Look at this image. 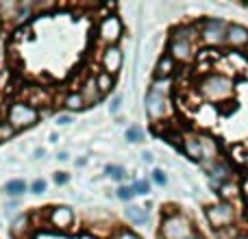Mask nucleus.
Instances as JSON below:
<instances>
[{
  "mask_svg": "<svg viewBox=\"0 0 248 239\" xmlns=\"http://www.w3.org/2000/svg\"><path fill=\"white\" fill-rule=\"evenodd\" d=\"M201 94L211 103H222V100L231 98L233 81L224 74H209L201 81Z\"/></svg>",
  "mask_w": 248,
  "mask_h": 239,
  "instance_id": "1",
  "label": "nucleus"
},
{
  "mask_svg": "<svg viewBox=\"0 0 248 239\" xmlns=\"http://www.w3.org/2000/svg\"><path fill=\"white\" fill-rule=\"evenodd\" d=\"M39 122V111L29 103H11L7 109V124L16 128V133L26 131Z\"/></svg>",
  "mask_w": 248,
  "mask_h": 239,
  "instance_id": "2",
  "label": "nucleus"
},
{
  "mask_svg": "<svg viewBox=\"0 0 248 239\" xmlns=\"http://www.w3.org/2000/svg\"><path fill=\"white\" fill-rule=\"evenodd\" d=\"M161 239H187L189 235H194V228L189 218H185L183 213H168L161 220V228H159Z\"/></svg>",
  "mask_w": 248,
  "mask_h": 239,
  "instance_id": "3",
  "label": "nucleus"
},
{
  "mask_svg": "<svg viewBox=\"0 0 248 239\" xmlns=\"http://www.w3.org/2000/svg\"><path fill=\"white\" fill-rule=\"evenodd\" d=\"M96 33H98V39L100 42H105L107 46H118V42H120L122 33H124V26H122V20L118 15H105L103 20L98 22V29H96Z\"/></svg>",
  "mask_w": 248,
  "mask_h": 239,
  "instance_id": "4",
  "label": "nucleus"
},
{
  "mask_svg": "<svg viewBox=\"0 0 248 239\" xmlns=\"http://www.w3.org/2000/svg\"><path fill=\"white\" fill-rule=\"evenodd\" d=\"M207 220H209V224L218 231V228H227L229 224H233V220H235V209H233L231 202H216V205H211L209 209H207Z\"/></svg>",
  "mask_w": 248,
  "mask_h": 239,
  "instance_id": "5",
  "label": "nucleus"
},
{
  "mask_svg": "<svg viewBox=\"0 0 248 239\" xmlns=\"http://www.w3.org/2000/svg\"><path fill=\"white\" fill-rule=\"evenodd\" d=\"M227 29L229 26L224 24L222 20L209 17V20H205L201 24V39L207 46H220V44H224V39H227Z\"/></svg>",
  "mask_w": 248,
  "mask_h": 239,
  "instance_id": "6",
  "label": "nucleus"
},
{
  "mask_svg": "<svg viewBox=\"0 0 248 239\" xmlns=\"http://www.w3.org/2000/svg\"><path fill=\"white\" fill-rule=\"evenodd\" d=\"M144 105H146V113H148V118L155 120V122L161 120V118H166L168 111H170V100H168L166 96L157 94V91H148Z\"/></svg>",
  "mask_w": 248,
  "mask_h": 239,
  "instance_id": "7",
  "label": "nucleus"
},
{
  "mask_svg": "<svg viewBox=\"0 0 248 239\" xmlns=\"http://www.w3.org/2000/svg\"><path fill=\"white\" fill-rule=\"evenodd\" d=\"M74 222V213L70 207H55L52 211H48V224L55 228L57 233H63L72 226Z\"/></svg>",
  "mask_w": 248,
  "mask_h": 239,
  "instance_id": "8",
  "label": "nucleus"
},
{
  "mask_svg": "<svg viewBox=\"0 0 248 239\" xmlns=\"http://www.w3.org/2000/svg\"><path fill=\"white\" fill-rule=\"evenodd\" d=\"M122 50L118 46H107L103 50V55H100V63H103V70L107 74H111V76H116L118 72L122 70Z\"/></svg>",
  "mask_w": 248,
  "mask_h": 239,
  "instance_id": "9",
  "label": "nucleus"
},
{
  "mask_svg": "<svg viewBox=\"0 0 248 239\" xmlns=\"http://www.w3.org/2000/svg\"><path fill=\"white\" fill-rule=\"evenodd\" d=\"M168 55L176 61V63H187L194 57V46L192 42H183V39H170V46H168Z\"/></svg>",
  "mask_w": 248,
  "mask_h": 239,
  "instance_id": "10",
  "label": "nucleus"
},
{
  "mask_svg": "<svg viewBox=\"0 0 248 239\" xmlns=\"http://www.w3.org/2000/svg\"><path fill=\"white\" fill-rule=\"evenodd\" d=\"M224 42L231 48H244L248 46V29L242 24H229L227 29V39Z\"/></svg>",
  "mask_w": 248,
  "mask_h": 239,
  "instance_id": "11",
  "label": "nucleus"
},
{
  "mask_svg": "<svg viewBox=\"0 0 248 239\" xmlns=\"http://www.w3.org/2000/svg\"><path fill=\"white\" fill-rule=\"evenodd\" d=\"M81 96H83V98H85L87 107H92V105H96L100 98H103V94H100V91H98V87H96L94 76L85 78V83H83V85H81Z\"/></svg>",
  "mask_w": 248,
  "mask_h": 239,
  "instance_id": "12",
  "label": "nucleus"
},
{
  "mask_svg": "<svg viewBox=\"0 0 248 239\" xmlns=\"http://www.w3.org/2000/svg\"><path fill=\"white\" fill-rule=\"evenodd\" d=\"M176 70V61L172 59L170 55H163L161 59L157 61V68H155V78H172Z\"/></svg>",
  "mask_w": 248,
  "mask_h": 239,
  "instance_id": "13",
  "label": "nucleus"
},
{
  "mask_svg": "<svg viewBox=\"0 0 248 239\" xmlns=\"http://www.w3.org/2000/svg\"><path fill=\"white\" fill-rule=\"evenodd\" d=\"M183 152L187 154L192 161H201V163H202L201 137H185V139H183Z\"/></svg>",
  "mask_w": 248,
  "mask_h": 239,
  "instance_id": "14",
  "label": "nucleus"
},
{
  "mask_svg": "<svg viewBox=\"0 0 248 239\" xmlns=\"http://www.w3.org/2000/svg\"><path fill=\"white\" fill-rule=\"evenodd\" d=\"M94 81H96V87H98L100 94H109V91L116 87V76H111V74H107L105 70H100V72L94 74Z\"/></svg>",
  "mask_w": 248,
  "mask_h": 239,
  "instance_id": "15",
  "label": "nucleus"
},
{
  "mask_svg": "<svg viewBox=\"0 0 248 239\" xmlns=\"http://www.w3.org/2000/svg\"><path fill=\"white\" fill-rule=\"evenodd\" d=\"M207 170H209V174H211V180H216V185H220L222 180H229V179H231V167H229L227 163L216 161L214 165H209Z\"/></svg>",
  "mask_w": 248,
  "mask_h": 239,
  "instance_id": "16",
  "label": "nucleus"
},
{
  "mask_svg": "<svg viewBox=\"0 0 248 239\" xmlns=\"http://www.w3.org/2000/svg\"><path fill=\"white\" fill-rule=\"evenodd\" d=\"M63 105H65V109H70V111H81V109L87 107V103L81 96V91H70V94L63 98Z\"/></svg>",
  "mask_w": 248,
  "mask_h": 239,
  "instance_id": "17",
  "label": "nucleus"
},
{
  "mask_svg": "<svg viewBox=\"0 0 248 239\" xmlns=\"http://www.w3.org/2000/svg\"><path fill=\"white\" fill-rule=\"evenodd\" d=\"M196 35H198L196 26H189V24H181L172 30V39H183V42H192Z\"/></svg>",
  "mask_w": 248,
  "mask_h": 239,
  "instance_id": "18",
  "label": "nucleus"
},
{
  "mask_svg": "<svg viewBox=\"0 0 248 239\" xmlns=\"http://www.w3.org/2000/svg\"><path fill=\"white\" fill-rule=\"evenodd\" d=\"M126 218L131 220L133 224H144L148 220V211L144 207H128L126 209Z\"/></svg>",
  "mask_w": 248,
  "mask_h": 239,
  "instance_id": "19",
  "label": "nucleus"
},
{
  "mask_svg": "<svg viewBox=\"0 0 248 239\" xmlns=\"http://www.w3.org/2000/svg\"><path fill=\"white\" fill-rule=\"evenodd\" d=\"M150 91H157V94L168 98L172 91V78H155L153 85H150Z\"/></svg>",
  "mask_w": 248,
  "mask_h": 239,
  "instance_id": "20",
  "label": "nucleus"
},
{
  "mask_svg": "<svg viewBox=\"0 0 248 239\" xmlns=\"http://www.w3.org/2000/svg\"><path fill=\"white\" fill-rule=\"evenodd\" d=\"M4 192H7L9 196H22V194L26 192V183L22 179H13L4 185Z\"/></svg>",
  "mask_w": 248,
  "mask_h": 239,
  "instance_id": "21",
  "label": "nucleus"
},
{
  "mask_svg": "<svg viewBox=\"0 0 248 239\" xmlns=\"http://www.w3.org/2000/svg\"><path fill=\"white\" fill-rule=\"evenodd\" d=\"M105 172H107V174L111 176L113 180H122L124 176H126V172H124V167H120V165H107V167H105Z\"/></svg>",
  "mask_w": 248,
  "mask_h": 239,
  "instance_id": "22",
  "label": "nucleus"
},
{
  "mask_svg": "<svg viewBox=\"0 0 248 239\" xmlns=\"http://www.w3.org/2000/svg\"><path fill=\"white\" fill-rule=\"evenodd\" d=\"M26 224H29V215H20V218L13 222V235H22L26 231Z\"/></svg>",
  "mask_w": 248,
  "mask_h": 239,
  "instance_id": "23",
  "label": "nucleus"
},
{
  "mask_svg": "<svg viewBox=\"0 0 248 239\" xmlns=\"http://www.w3.org/2000/svg\"><path fill=\"white\" fill-rule=\"evenodd\" d=\"M13 135H16V128H13L11 124H7V122H2V124H0V141H7V139H11Z\"/></svg>",
  "mask_w": 248,
  "mask_h": 239,
  "instance_id": "24",
  "label": "nucleus"
},
{
  "mask_svg": "<svg viewBox=\"0 0 248 239\" xmlns=\"http://www.w3.org/2000/svg\"><path fill=\"white\" fill-rule=\"evenodd\" d=\"M133 196H135V189H133V185H122V187L118 189V198H120V200H131Z\"/></svg>",
  "mask_w": 248,
  "mask_h": 239,
  "instance_id": "25",
  "label": "nucleus"
},
{
  "mask_svg": "<svg viewBox=\"0 0 248 239\" xmlns=\"http://www.w3.org/2000/svg\"><path fill=\"white\" fill-rule=\"evenodd\" d=\"M141 137H144V133H141V128H137V126H131L126 131V139L133 141V144H135V141H141Z\"/></svg>",
  "mask_w": 248,
  "mask_h": 239,
  "instance_id": "26",
  "label": "nucleus"
},
{
  "mask_svg": "<svg viewBox=\"0 0 248 239\" xmlns=\"http://www.w3.org/2000/svg\"><path fill=\"white\" fill-rule=\"evenodd\" d=\"M31 192H33V194H44V192H46V180L35 179L33 183H31Z\"/></svg>",
  "mask_w": 248,
  "mask_h": 239,
  "instance_id": "27",
  "label": "nucleus"
},
{
  "mask_svg": "<svg viewBox=\"0 0 248 239\" xmlns=\"http://www.w3.org/2000/svg\"><path fill=\"white\" fill-rule=\"evenodd\" d=\"M133 189H135V194H148L150 185H148V180H135V183H133Z\"/></svg>",
  "mask_w": 248,
  "mask_h": 239,
  "instance_id": "28",
  "label": "nucleus"
},
{
  "mask_svg": "<svg viewBox=\"0 0 248 239\" xmlns=\"http://www.w3.org/2000/svg\"><path fill=\"white\" fill-rule=\"evenodd\" d=\"M113 239H141L140 235H137V233H133V231H126V228H124V231H120L118 233L116 237Z\"/></svg>",
  "mask_w": 248,
  "mask_h": 239,
  "instance_id": "29",
  "label": "nucleus"
},
{
  "mask_svg": "<svg viewBox=\"0 0 248 239\" xmlns=\"http://www.w3.org/2000/svg\"><path fill=\"white\" fill-rule=\"evenodd\" d=\"M153 180L157 185H166L168 183V179H166V174H163V170H155L153 172Z\"/></svg>",
  "mask_w": 248,
  "mask_h": 239,
  "instance_id": "30",
  "label": "nucleus"
},
{
  "mask_svg": "<svg viewBox=\"0 0 248 239\" xmlns=\"http://www.w3.org/2000/svg\"><path fill=\"white\" fill-rule=\"evenodd\" d=\"M68 180H70V174H68V172H57V174H55V183H57V185H65Z\"/></svg>",
  "mask_w": 248,
  "mask_h": 239,
  "instance_id": "31",
  "label": "nucleus"
},
{
  "mask_svg": "<svg viewBox=\"0 0 248 239\" xmlns=\"http://www.w3.org/2000/svg\"><path fill=\"white\" fill-rule=\"evenodd\" d=\"M120 105H122V96H116V98L111 100V107H109V111H111V113H118Z\"/></svg>",
  "mask_w": 248,
  "mask_h": 239,
  "instance_id": "32",
  "label": "nucleus"
},
{
  "mask_svg": "<svg viewBox=\"0 0 248 239\" xmlns=\"http://www.w3.org/2000/svg\"><path fill=\"white\" fill-rule=\"evenodd\" d=\"M72 122V116H59L57 118V124H61V126H63V124H70Z\"/></svg>",
  "mask_w": 248,
  "mask_h": 239,
  "instance_id": "33",
  "label": "nucleus"
},
{
  "mask_svg": "<svg viewBox=\"0 0 248 239\" xmlns=\"http://www.w3.org/2000/svg\"><path fill=\"white\" fill-rule=\"evenodd\" d=\"M42 157H44V150L37 148V150H35V159H42Z\"/></svg>",
  "mask_w": 248,
  "mask_h": 239,
  "instance_id": "34",
  "label": "nucleus"
},
{
  "mask_svg": "<svg viewBox=\"0 0 248 239\" xmlns=\"http://www.w3.org/2000/svg\"><path fill=\"white\" fill-rule=\"evenodd\" d=\"M81 239H98V237H94V235H90V233H83Z\"/></svg>",
  "mask_w": 248,
  "mask_h": 239,
  "instance_id": "35",
  "label": "nucleus"
},
{
  "mask_svg": "<svg viewBox=\"0 0 248 239\" xmlns=\"http://www.w3.org/2000/svg\"><path fill=\"white\" fill-rule=\"evenodd\" d=\"M187 239H205V237H202V235H198V233H194V235H189Z\"/></svg>",
  "mask_w": 248,
  "mask_h": 239,
  "instance_id": "36",
  "label": "nucleus"
},
{
  "mask_svg": "<svg viewBox=\"0 0 248 239\" xmlns=\"http://www.w3.org/2000/svg\"><path fill=\"white\" fill-rule=\"evenodd\" d=\"M233 239H248V235H237V237H233Z\"/></svg>",
  "mask_w": 248,
  "mask_h": 239,
  "instance_id": "37",
  "label": "nucleus"
},
{
  "mask_svg": "<svg viewBox=\"0 0 248 239\" xmlns=\"http://www.w3.org/2000/svg\"><path fill=\"white\" fill-rule=\"evenodd\" d=\"M0 124H2V118H0Z\"/></svg>",
  "mask_w": 248,
  "mask_h": 239,
  "instance_id": "38",
  "label": "nucleus"
}]
</instances>
